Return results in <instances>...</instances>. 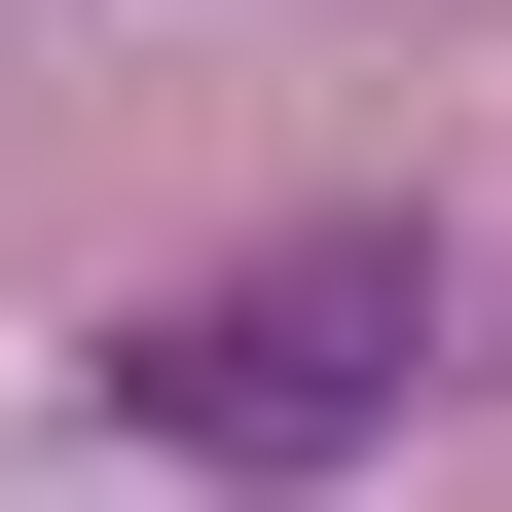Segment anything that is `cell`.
I'll list each match as a JSON object with an SVG mask.
<instances>
[{
  "label": "cell",
  "instance_id": "cell-1",
  "mask_svg": "<svg viewBox=\"0 0 512 512\" xmlns=\"http://www.w3.org/2000/svg\"><path fill=\"white\" fill-rule=\"evenodd\" d=\"M439 366H476V256L439 220H256V256H183V293H110L74 403L147 439V476H366Z\"/></svg>",
  "mask_w": 512,
  "mask_h": 512
}]
</instances>
